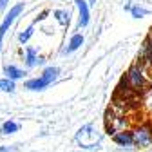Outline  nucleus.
<instances>
[{
  "instance_id": "obj_20",
  "label": "nucleus",
  "mask_w": 152,
  "mask_h": 152,
  "mask_svg": "<svg viewBox=\"0 0 152 152\" xmlns=\"http://www.w3.org/2000/svg\"><path fill=\"white\" fill-rule=\"evenodd\" d=\"M96 2H98V0H89L87 4H89V7H92V6H96Z\"/></svg>"
},
{
  "instance_id": "obj_10",
  "label": "nucleus",
  "mask_w": 152,
  "mask_h": 152,
  "mask_svg": "<svg viewBox=\"0 0 152 152\" xmlns=\"http://www.w3.org/2000/svg\"><path fill=\"white\" fill-rule=\"evenodd\" d=\"M58 74H60V69L58 67H45L44 72L40 74V78L47 83V85H53V82H56V78H58Z\"/></svg>"
},
{
  "instance_id": "obj_7",
  "label": "nucleus",
  "mask_w": 152,
  "mask_h": 152,
  "mask_svg": "<svg viewBox=\"0 0 152 152\" xmlns=\"http://www.w3.org/2000/svg\"><path fill=\"white\" fill-rule=\"evenodd\" d=\"M112 141L116 143L118 147H121V148H134V141H132V134H130V130L116 132V134L112 136Z\"/></svg>"
},
{
  "instance_id": "obj_1",
  "label": "nucleus",
  "mask_w": 152,
  "mask_h": 152,
  "mask_svg": "<svg viewBox=\"0 0 152 152\" xmlns=\"http://www.w3.org/2000/svg\"><path fill=\"white\" fill-rule=\"evenodd\" d=\"M150 71L152 69H148V67L134 62V64L127 69V72H125V76L121 78V82L125 83V87L132 94H134V96H140V94H143L150 87V83H152Z\"/></svg>"
},
{
  "instance_id": "obj_17",
  "label": "nucleus",
  "mask_w": 152,
  "mask_h": 152,
  "mask_svg": "<svg viewBox=\"0 0 152 152\" xmlns=\"http://www.w3.org/2000/svg\"><path fill=\"white\" fill-rule=\"evenodd\" d=\"M47 15H49V11H42L40 15H38V16L34 18V24H36V22H42V20H45V16H47Z\"/></svg>"
},
{
  "instance_id": "obj_6",
  "label": "nucleus",
  "mask_w": 152,
  "mask_h": 152,
  "mask_svg": "<svg viewBox=\"0 0 152 152\" xmlns=\"http://www.w3.org/2000/svg\"><path fill=\"white\" fill-rule=\"evenodd\" d=\"M76 7H78V29L87 27L91 22V7L87 4V0H74Z\"/></svg>"
},
{
  "instance_id": "obj_16",
  "label": "nucleus",
  "mask_w": 152,
  "mask_h": 152,
  "mask_svg": "<svg viewBox=\"0 0 152 152\" xmlns=\"http://www.w3.org/2000/svg\"><path fill=\"white\" fill-rule=\"evenodd\" d=\"M16 85L15 82L7 80V78H0V91H4V92H15Z\"/></svg>"
},
{
  "instance_id": "obj_18",
  "label": "nucleus",
  "mask_w": 152,
  "mask_h": 152,
  "mask_svg": "<svg viewBox=\"0 0 152 152\" xmlns=\"http://www.w3.org/2000/svg\"><path fill=\"white\" fill-rule=\"evenodd\" d=\"M7 6H9V0H0V13H2Z\"/></svg>"
},
{
  "instance_id": "obj_13",
  "label": "nucleus",
  "mask_w": 152,
  "mask_h": 152,
  "mask_svg": "<svg viewBox=\"0 0 152 152\" xmlns=\"http://www.w3.org/2000/svg\"><path fill=\"white\" fill-rule=\"evenodd\" d=\"M125 11H129L134 18H143V16H147L150 11L147 9V7H143V6H140V4H136V6H130V4H127L125 6Z\"/></svg>"
},
{
  "instance_id": "obj_11",
  "label": "nucleus",
  "mask_w": 152,
  "mask_h": 152,
  "mask_svg": "<svg viewBox=\"0 0 152 152\" xmlns=\"http://www.w3.org/2000/svg\"><path fill=\"white\" fill-rule=\"evenodd\" d=\"M53 16L56 18V22H58L60 26L69 27V24H71V13L69 11H65V9H54Z\"/></svg>"
},
{
  "instance_id": "obj_2",
  "label": "nucleus",
  "mask_w": 152,
  "mask_h": 152,
  "mask_svg": "<svg viewBox=\"0 0 152 152\" xmlns=\"http://www.w3.org/2000/svg\"><path fill=\"white\" fill-rule=\"evenodd\" d=\"M74 140H76V143H78L82 148H85V150L100 148V145H102V136H100V132L96 130V127H94L92 123L82 125L78 129V132H76Z\"/></svg>"
},
{
  "instance_id": "obj_5",
  "label": "nucleus",
  "mask_w": 152,
  "mask_h": 152,
  "mask_svg": "<svg viewBox=\"0 0 152 152\" xmlns=\"http://www.w3.org/2000/svg\"><path fill=\"white\" fill-rule=\"evenodd\" d=\"M45 58L42 54H38L36 47H26V53H24V64L27 69H33V67H38V65H44Z\"/></svg>"
},
{
  "instance_id": "obj_9",
  "label": "nucleus",
  "mask_w": 152,
  "mask_h": 152,
  "mask_svg": "<svg viewBox=\"0 0 152 152\" xmlns=\"http://www.w3.org/2000/svg\"><path fill=\"white\" fill-rule=\"evenodd\" d=\"M4 74H6L7 80L16 82V80H22L27 72H26L24 69H20V67H16V65H6V67H4Z\"/></svg>"
},
{
  "instance_id": "obj_12",
  "label": "nucleus",
  "mask_w": 152,
  "mask_h": 152,
  "mask_svg": "<svg viewBox=\"0 0 152 152\" xmlns=\"http://www.w3.org/2000/svg\"><path fill=\"white\" fill-rule=\"evenodd\" d=\"M49 85L38 76V78H31V80H27L26 83H24V89H27V91H44V89H47Z\"/></svg>"
},
{
  "instance_id": "obj_19",
  "label": "nucleus",
  "mask_w": 152,
  "mask_h": 152,
  "mask_svg": "<svg viewBox=\"0 0 152 152\" xmlns=\"http://www.w3.org/2000/svg\"><path fill=\"white\" fill-rule=\"evenodd\" d=\"M15 147H0V152H15Z\"/></svg>"
},
{
  "instance_id": "obj_14",
  "label": "nucleus",
  "mask_w": 152,
  "mask_h": 152,
  "mask_svg": "<svg viewBox=\"0 0 152 152\" xmlns=\"http://www.w3.org/2000/svg\"><path fill=\"white\" fill-rule=\"evenodd\" d=\"M18 130H20V125H18L16 121H11V120L4 121L2 127H0V132H2V134H15V132H18Z\"/></svg>"
},
{
  "instance_id": "obj_3",
  "label": "nucleus",
  "mask_w": 152,
  "mask_h": 152,
  "mask_svg": "<svg viewBox=\"0 0 152 152\" xmlns=\"http://www.w3.org/2000/svg\"><path fill=\"white\" fill-rule=\"evenodd\" d=\"M134 148H147L152 147V121H141L130 129Z\"/></svg>"
},
{
  "instance_id": "obj_15",
  "label": "nucleus",
  "mask_w": 152,
  "mask_h": 152,
  "mask_svg": "<svg viewBox=\"0 0 152 152\" xmlns=\"http://www.w3.org/2000/svg\"><path fill=\"white\" fill-rule=\"evenodd\" d=\"M33 34H34V24H31L29 27H26L20 34H18V42H20V44H27Z\"/></svg>"
},
{
  "instance_id": "obj_8",
  "label": "nucleus",
  "mask_w": 152,
  "mask_h": 152,
  "mask_svg": "<svg viewBox=\"0 0 152 152\" xmlns=\"http://www.w3.org/2000/svg\"><path fill=\"white\" fill-rule=\"evenodd\" d=\"M83 42H85L83 34H82V33H74V34L71 36V40L67 42V45L62 49V54H71V53H74V51H78V49L83 45Z\"/></svg>"
},
{
  "instance_id": "obj_4",
  "label": "nucleus",
  "mask_w": 152,
  "mask_h": 152,
  "mask_svg": "<svg viewBox=\"0 0 152 152\" xmlns=\"http://www.w3.org/2000/svg\"><path fill=\"white\" fill-rule=\"evenodd\" d=\"M24 11V2H18L16 6H13L9 9V13L4 16V20L2 24H0V49H2V42H4V36L7 33V29L13 26V22L16 20V16H20V13Z\"/></svg>"
},
{
  "instance_id": "obj_21",
  "label": "nucleus",
  "mask_w": 152,
  "mask_h": 152,
  "mask_svg": "<svg viewBox=\"0 0 152 152\" xmlns=\"http://www.w3.org/2000/svg\"><path fill=\"white\" fill-rule=\"evenodd\" d=\"M147 38H148V40H150V44H152V29L148 31V34H147Z\"/></svg>"
}]
</instances>
